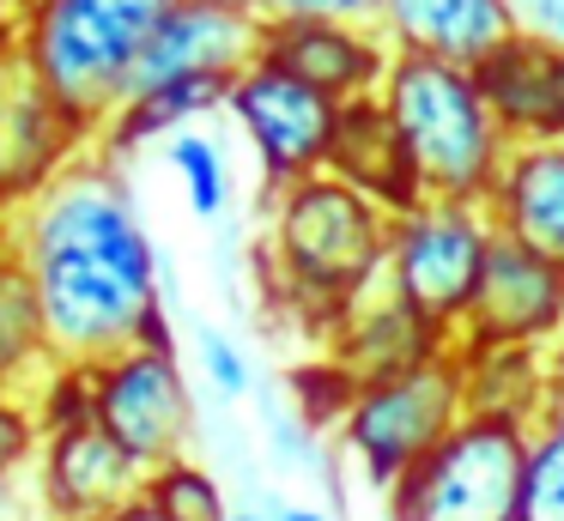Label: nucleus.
<instances>
[{
	"mask_svg": "<svg viewBox=\"0 0 564 521\" xmlns=\"http://www.w3.org/2000/svg\"><path fill=\"white\" fill-rule=\"evenodd\" d=\"M261 31H268V12L256 0H176L164 12V24L152 31V43L140 48L128 97L171 79H195V73L237 79L261 55Z\"/></svg>",
	"mask_w": 564,
	"mask_h": 521,
	"instance_id": "12",
	"label": "nucleus"
},
{
	"mask_svg": "<svg viewBox=\"0 0 564 521\" xmlns=\"http://www.w3.org/2000/svg\"><path fill=\"white\" fill-rule=\"evenodd\" d=\"M491 237H498V218H491L486 200L419 194V200L401 206L394 225H389L382 285L455 339L467 303H474L479 267H486V254H491Z\"/></svg>",
	"mask_w": 564,
	"mask_h": 521,
	"instance_id": "7",
	"label": "nucleus"
},
{
	"mask_svg": "<svg viewBox=\"0 0 564 521\" xmlns=\"http://www.w3.org/2000/svg\"><path fill=\"white\" fill-rule=\"evenodd\" d=\"M516 521H564V394L540 406L528 424V467H522V503Z\"/></svg>",
	"mask_w": 564,
	"mask_h": 521,
	"instance_id": "23",
	"label": "nucleus"
},
{
	"mask_svg": "<svg viewBox=\"0 0 564 521\" xmlns=\"http://www.w3.org/2000/svg\"><path fill=\"white\" fill-rule=\"evenodd\" d=\"M449 346L455 339L443 334L437 322H425L413 303H401L389 285H370L365 297L322 334V358H328L352 388L382 382V376H401V370H419V363L443 358Z\"/></svg>",
	"mask_w": 564,
	"mask_h": 521,
	"instance_id": "14",
	"label": "nucleus"
},
{
	"mask_svg": "<svg viewBox=\"0 0 564 521\" xmlns=\"http://www.w3.org/2000/svg\"><path fill=\"white\" fill-rule=\"evenodd\" d=\"M104 521H171V515H164V509L152 503L147 491H134V497H128V503H116V509H110V515H104Z\"/></svg>",
	"mask_w": 564,
	"mask_h": 521,
	"instance_id": "30",
	"label": "nucleus"
},
{
	"mask_svg": "<svg viewBox=\"0 0 564 521\" xmlns=\"http://www.w3.org/2000/svg\"><path fill=\"white\" fill-rule=\"evenodd\" d=\"M225 116L237 121V133L249 140L261 170V194L304 182L316 170H328L334 152V128H340V97L316 91L310 79H297L292 67L256 55L243 73L231 79Z\"/></svg>",
	"mask_w": 564,
	"mask_h": 521,
	"instance_id": "10",
	"label": "nucleus"
},
{
	"mask_svg": "<svg viewBox=\"0 0 564 521\" xmlns=\"http://www.w3.org/2000/svg\"><path fill=\"white\" fill-rule=\"evenodd\" d=\"M268 19H346V24H377L389 0H256Z\"/></svg>",
	"mask_w": 564,
	"mask_h": 521,
	"instance_id": "28",
	"label": "nucleus"
},
{
	"mask_svg": "<svg viewBox=\"0 0 564 521\" xmlns=\"http://www.w3.org/2000/svg\"><path fill=\"white\" fill-rule=\"evenodd\" d=\"M328 170H334V176H346L352 188L377 194V200L394 206V213L419 200L413 158H406L401 128L389 121L382 97H352V104H340V128H334Z\"/></svg>",
	"mask_w": 564,
	"mask_h": 521,
	"instance_id": "19",
	"label": "nucleus"
},
{
	"mask_svg": "<svg viewBox=\"0 0 564 521\" xmlns=\"http://www.w3.org/2000/svg\"><path fill=\"white\" fill-rule=\"evenodd\" d=\"M25 12H31V0H0V48L19 43V24H25Z\"/></svg>",
	"mask_w": 564,
	"mask_h": 521,
	"instance_id": "32",
	"label": "nucleus"
},
{
	"mask_svg": "<svg viewBox=\"0 0 564 521\" xmlns=\"http://www.w3.org/2000/svg\"><path fill=\"white\" fill-rule=\"evenodd\" d=\"M7 230L37 279L55 363H91L171 334L164 254L140 218L116 152L86 145L79 158H67L7 218Z\"/></svg>",
	"mask_w": 564,
	"mask_h": 521,
	"instance_id": "1",
	"label": "nucleus"
},
{
	"mask_svg": "<svg viewBox=\"0 0 564 521\" xmlns=\"http://www.w3.org/2000/svg\"><path fill=\"white\" fill-rule=\"evenodd\" d=\"M43 406V448H37V497L43 521H104L116 503L147 485V467L91 419L79 363H55L37 388Z\"/></svg>",
	"mask_w": 564,
	"mask_h": 521,
	"instance_id": "8",
	"label": "nucleus"
},
{
	"mask_svg": "<svg viewBox=\"0 0 564 521\" xmlns=\"http://www.w3.org/2000/svg\"><path fill=\"white\" fill-rule=\"evenodd\" d=\"M486 206L503 237L564 261V140H510Z\"/></svg>",
	"mask_w": 564,
	"mask_h": 521,
	"instance_id": "18",
	"label": "nucleus"
},
{
	"mask_svg": "<svg viewBox=\"0 0 564 521\" xmlns=\"http://www.w3.org/2000/svg\"><path fill=\"white\" fill-rule=\"evenodd\" d=\"M479 85L510 140H564V48L516 31L498 55L479 61Z\"/></svg>",
	"mask_w": 564,
	"mask_h": 521,
	"instance_id": "17",
	"label": "nucleus"
},
{
	"mask_svg": "<svg viewBox=\"0 0 564 521\" xmlns=\"http://www.w3.org/2000/svg\"><path fill=\"white\" fill-rule=\"evenodd\" d=\"M546 363H552V394H564V322H558V334L546 339Z\"/></svg>",
	"mask_w": 564,
	"mask_h": 521,
	"instance_id": "33",
	"label": "nucleus"
},
{
	"mask_svg": "<svg viewBox=\"0 0 564 521\" xmlns=\"http://www.w3.org/2000/svg\"><path fill=\"white\" fill-rule=\"evenodd\" d=\"M261 55L292 67L316 91L340 97H377L382 73H389L394 48L377 24H346V19H268L261 31Z\"/></svg>",
	"mask_w": 564,
	"mask_h": 521,
	"instance_id": "15",
	"label": "nucleus"
},
{
	"mask_svg": "<svg viewBox=\"0 0 564 521\" xmlns=\"http://www.w3.org/2000/svg\"><path fill=\"white\" fill-rule=\"evenodd\" d=\"M268 521H334L328 509H316V503H268Z\"/></svg>",
	"mask_w": 564,
	"mask_h": 521,
	"instance_id": "31",
	"label": "nucleus"
},
{
	"mask_svg": "<svg viewBox=\"0 0 564 521\" xmlns=\"http://www.w3.org/2000/svg\"><path fill=\"white\" fill-rule=\"evenodd\" d=\"M467 412H503V419H540L552 400L546 346H491V339H455Z\"/></svg>",
	"mask_w": 564,
	"mask_h": 521,
	"instance_id": "21",
	"label": "nucleus"
},
{
	"mask_svg": "<svg viewBox=\"0 0 564 521\" xmlns=\"http://www.w3.org/2000/svg\"><path fill=\"white\" fill-rule=\"evenodd\" d=\"M50 376H55V346H50V322H43L37 279H31V261L19 254L13 230L0 218V382L37 394Z\"/></svg>",
	"mask_w": 564,
	"mask_h": 521,
	"instance_id": "22",
	"label": "nucleus"
},
{
	"mask_svg": "<svg viewBox=\"0 0 564 521\" xmlns=\"http://www.w3.org/2000/svg\"><path fill=\"white\" fill-rule=\"evenodd\" d=\"M79 376H86L91 419L147 473L188 455V443H195V388H188V370L176 358L171 334L79 363Z\"/></svg>",
	"mask_w": 564,
	"mask_h": 521,
	"instance_id": "9",
	"label": "nucleus"
},
{
	"mask_svg": "<svg viewBox=\"0 0 564 521\" xmlns=\"http://www.w3.org/2000/svg\"><path fill=\"white\" fill-rule=\"evenodd\" d=\"M558 322H564V261H552V254H540V249H528V242L498 230L455 339L546 346L558 334Z\"/></svg>",
	"mask_w": 564,
	"mask_h": 521,
	"instance_id": "13",
	"label": "nucleus"
},
{
	"mask_svg": "<svg viewBox=\"0 0 564 521\" xmlns=\"http://www.w3.org/2000/svg\"><path fill=\"white\" fill-rule=\"evenodd\" d=\"M195 363H200V376H207V388L219 400H249L256 394V363H249V351L237 346L225 327H213V322L195 327Z\"/></svg>",
	"mask_w": 564,
	"mask_h": 521,
	"instance_id": "27",
	"label": "nucleus"
},
{
	"mask_svg": "<svg viewBox=\"0 0 564 521\" xmlns=\"http://www.w3.org/2000/svg\"><path fill=\"white\" fill-rule=\"evenodd\" d=\"M225 97H231L225 73H195V79H171V85H152V91H134L110 116V128L98 133V145L128 164L147 145H164L171 133L200 128L207 116H225Z\"/></svg>",
	"mask_w": 564,
	"mask_h": 521,
	"instance_id": "20",
	"label": "nucleus"
},
{
	"mask_svg": "<svg viewBox=\"0 0 564 521\" xmlns=\"http://www.w3.org/2000/svg\"><path fill=\"white\" fill-rule=\"evenodd\" d=\"M377 97L389 109V121L401 128L419 194L486 200L503 158H510V128L491 109L479 67L431 61V55H394Z\"/></svg>",
	"mask_w": 564,
	"mask_h": 521,
	"instance_id": "3",
	"label": "nucleus"
},
{
	"mask_svg": "<svg viewBox=\"0 0 564 521\" xmlns=\"http://www.w3.org/2000/svg\"><path fill=\"white\" fill-rule=\"evenodd\" d=\"M164 164L183 182V200L200 225H219L225 206H231V164H225V145L207 128H183L164 140Z\"/></svg>",
	"mask_w": 564,
	"mask_h": 521,
	"instance_id": "24",
	"label": "nucleus"
},
{
	"mask_svg": "<svg viewBox=\"0 0 564 521\" xmlns=\"http://www.w3.org/2000/svg\"><path fill=\"white\" fill-rule=\"evenodd\" d=\"M140 491H147L171 521H225V515H231L225 485L213 479L195 455H176V460H164V467H152Z\"/></svg>",
	"mask_w": 564,
	"mask_h": 521,
	"instance_id": "25",
	"label": "nucleus"
},
{
	"mask_svg": "<svg viewBox=\"0 0 564 521\" xmlns=\"http://www.w3.org/2000/svg\"><path fill=\"white\" fill-rule=\"evenodd\" d=\"M528 419L462 412L437 448L389 491V521H516Z\"/></svg>",
	"mask_w": 564,
	"mask_h": 521,
	"instance_id": "5",
	"label": "nucleus"
},
{
	"mask_svg": "<svg viewBox=\"0 0 564 521\" xmlns=\"http://www.w3.org/2000/svg\"><path fill=\"white\" fill-rule=\"evenodd\" d=\"M171 7L176 0H31L19 24V55L79 121V133L98 140L128 104L134 61Z\"/></svg>",
	"mask_w": 564,
	"mask_h": 521,
	"instance_id": "4",
	"label": "nucleus"
},
{
	"mask_svg": "<svg viewBox=\"0 0 564 521\" xmlns=\"http://www.w3.org/2000/svg\"><path fill=\"white\" fill-rule=\"evenodd\" d=\"M225 521H268V509H231Z\"/></svg>",
	"mask_w": 564,
	"mask_h": 521,
	"instance_id": "34",
	"label": "nucleus"
},
{
	"mask_svg": "<svg viewBox=\"0 0 564 521\" xmlns=\"http://www.w3.org/2000/svg\"><path fill=\"white\" fill-rule=\"evenodd\" d=\"M377 31L389 36L394 55H431V61L479 67L522 24H516V0H389Z\"/></svg>",
	"mask_w": 564,
	"mask_h": 521,
	"instance_id": "16",
	"label": "nucleus"
},
{
	"mask_svg": "<svg viewBox=\"0 0 564 521\" xmlns=\"http://www.w3.org/2000/svg\"><path fill=\"white\" fill-rule=\"evenodd\" d=\"M516 24L540 43L564 48V0H516Z\"/></svg>",
	"mask_w": 564,
	"mask_h": 521,
	"instance_id": "29",
	"label": "nucleus"
},
{
	"mask_svg": "<svg viewBox=\"0 0 564 521\" xmlns=\"http://www.w3.org/2000/svg\"><path fill=\"white\" fill-rule=\"evenodd\" d=\"M462 412H467L462 363H455V346H449L443 358L419 363V370L352 388L346 412L334 419V436H340L346 460L389 497L394 485L449 436V424L462 419Z\"/></svg>",
	"mask_w": 564,
	"mask_h": 521,
	"instance_id": "6",
	"label": "nucleus"
},
{
	"mask_svg": "<svg viewBox=\"0 0 564 521\" xmlns=\"http://www.w3.org/2000/svg\"><path fill=\"white\" fill-rule=\"evenodd\" d=\"M86 140L79 121L55 104V91L37 79L19 43L0 48V218H13L67 158H79Z\"/></svg>",
	"mask_w": 564,
	"mask_h": 521,
	"instance_id": "11",
	"label": "nucleus"
},
{
	"mask_svg": "<svg viewBox=\"0 0 564 521\" xmlns=\"http://www.w3.org/2000/svg\"><path fill=\"white\" fill-rule=\"evenodd\" d=\"M261 200H268V237H261L268 291L322 339L370 285H382L394 206L334 170L285 182Z\"/></svg>",
	"mask_w": 564,
	"mask_h": 521,
	"instance_id": "2",
	"label": "nucleus"
},
{
	"mask_svg": "<svg viewBox=\"0 0 564 521\" xmlns=\"http://www.w3.org/2000/svg\"><path fill=\"white\" fill-rule=\"evenodd\" d=\"M37 448H43V406L31 388L0 382V485L7 479H31L37 473Z\"/></svg>",
	"mask_w": 564,
	"mask_h": 521,
	"instance_id": "26",
	"label": "nucleus"
}]
</instances>
